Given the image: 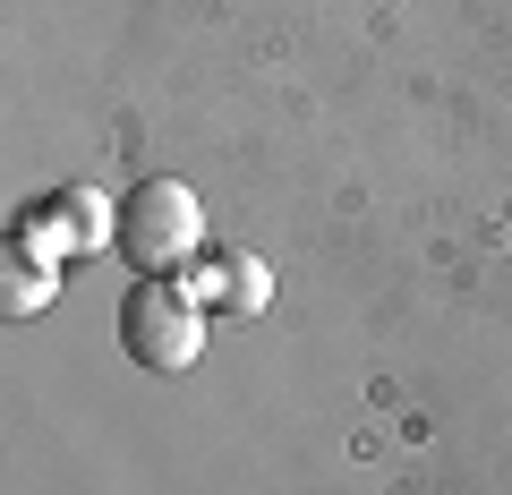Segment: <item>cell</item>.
<instances>
[{
  "label": "cell",
  "instance_id": "cell-2",
  "mask_svg": "<svg viewBox=\"0 0 512 495\" xmlns=\"http://www.w3.org/2000/svg\"><path fill=\"white\" fill-rule=\"evenodd\" d=\"M120 257L137 265V274H180V265L205 257V205L188 180H171V171H154V180H137L120 197Z\"/></svg>",
  "mask_w": 512,
  "mask_h": 495
},
{
  "label": "cell",
  "instance_id": "cell-3",
  "mask_svg": "<svg viewBox=\"0 0 512 495\" xmlns=\"http://www.w3.org/2000/svg\"><path fill=\"white\" fill-rule=\"evenodd\" d=\"M94 248H120V205H103L94 188H60L9 222V257H35V265H69Z\"/></svg>",
  "mask_w": 512,
  "mask_h": 495
},
{
  "label": "cell",
  "instance_id": "cell-4",
  "mask_svg": "<svg viewBox=\"0 0 512 495\" xmlns=\"http://www.w3.org/2000/svg\"><path fill=\"white\" fill-rule=\"evenodd\" d=\"M188 291H197L214 316L248 325V316H265V299H274V274H265V257H256V248H205Z\"/></svg>",
  "mask_w": 512,
  "mask_h": 495
},
{
  "label": "cell",
  "instance_id": "cell-1",
  "mask_svg": "<svg viewBox=\"0 0 512 495\" xmlns=\"http://www.w3.org/2000/svg\"><path fill=\"white\" fill-rule=\"evenodd\" d=\"M120 350L146 376H180V367H197L205 350V299L188 291L180 274H137L120 299Z\"/></svg>",
  "mask_w": 512,
  "mask_h": 495
},
{
  "label": "cell",
  "instance_id": "cell-5",
  "mask_svg": "<svg viewBox=\"0 0 512 495\" xmlns=\"http://www.w3.org/2000/svg\"><path fill=\"white\" fill-rule=\"evenodd\" d=\"M60 291V265H35V257H9V282H0V299H9V316H43Z\"/></svg>",
  "mask_w": 512,
  "mask_h": 495
}]
</instances>
